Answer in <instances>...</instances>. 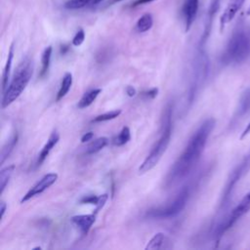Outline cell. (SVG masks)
Instances as JSON below:
<instances>
[{"label": "cell", "mask_w": 250, "mask_h": 250, "mask_svg": "<svg viewBox=\"0 0 250 250\" xmlns=\"http://www.w3.org/2000/svg\"><path fill=\"white\" fill-rule=\"evenodd\" d=\"M215 124L216 122L213 118H208L192 134L185 149L169 170L165 179V187L170 188L178 184L193 169L204 151Z\"/></svg>", "instance_id": "obj_1"}, {"label": "cell", "mask_w": 250, "mask_h": 250, "mask_svg": "<svg viewBox=\"0 0 250 250\" xmlns=\"http://www.w3.org/2000/svg\"><path fill=\"white\" fill-rule=\"evenodd\" d=\"M172 113L173 108L171 104H168L164 110L162 117V124L160 130V136L154 146H152L150 152L147 154L146 159L139 167V174H145L150 171L153 167L157 165L162 155L166 151L172 135Z\"/></svg>", "instance_id": "obj_2"}, {"label": "cell", "mask_w": 250, "mask_h": 250, "mask_svg": "<svg viewBox=\"0 0 250 250\" xmlns=\"http://www.w3.org/2000/svg\"><path fill=\"white\" fill-rule=\"evenodd\" d=\"M250 52V25L240 21L226 46L222 60L226 63L239 62L243 61Z\"/></svg>", "instance_id": "obj_3"}, {"label": "cell", "mask_w": 250, "mask_h": 250, "mask_svg": "<svg viewBox=\"0 0 250 250\" xmlns=\"http://www.w3.org/2000/svg\"><path fill=\"white\" fill-rule=\"evenodd\" d=\"M33 72L32 61L25 57L17 66L12 80L10 81L7 89L3 92L2 107L5 108L9 106L13 102H15L21 94L24 91L27 84L29 83Z\"/></svg>", "instance_id": "obj_4"}, {"label": "cell", "mask_w": 250, "mask_h": 250, "mask_svg": "<svg viewBox=\"0 0 250 250\" xmlns=\"http://www.w3.org/2000/svg\"><path fill=\"white\" fill-rule=\"evenodd\" d=\"M189 197V188L184 187L178 194L175 196L173 201L168 203L165 206L149 209L146 212V217L157 220H166L171 219L179 215L186 207Z\"/></svg>", "instance_id": "obj_5"}, {"label": "cell", "mask_w": 250, "mask_h": 250, "mask_svg": "<svg viewBox=\"0 0 250 250\" xmlns=\"http://www.w3.org/2000/svg\"><path fill=\"white\" fill-rule=\"evenodd\" d=\"M250 210V190L242 197L239 203L232 209L228 219L219 228V235H222L227 229H229L239 218L245 215Z\"/></svg>", "instance_id": "obj_6"}, {"label": "cell", "mask_w": 250, "mask_h": 250, "mask_svg": "<svg viewBox=\"0 0 250 250\" xmlns=\"http://www.w3.org/2000/svg\"><path fill=\"white\" fill-rule=\"evenodd\" d=\"M58 180V174L57 173H48L45 176H43L34 186H32L29 190L22 196L21 199V203L26 202L30 198L34 197L35 195H38L45 191L47 188H49L53 184L56 183Z\"/></svg>", "instance_id": "obj_7"}, {"label": "cell", "mask_w": 250, "mask_h": 250, "mask_svg": "<svg viewBox=\"0 0 250 250\" xmlns=\"http://www.w3.org/2000/svg\"><path fill=\"white\" fill-rule=\"evenodd\" d=\"M198 6H199V0H184L183 4V16H184V21H185V26H186V32H188L192 23L195 21L197 11H198Z\"/></svg>", "instance_id": "obj_8"}, {"label": "cell", "mask_w": 250, "mask_h": 250, "mask_svg": "<svg viewBox=\"0 0 250 250\" xmlns=\"http://www.w3.org/2000/svg\"><path fill=\"white\" fill-rule=\"evenodd\" d=\"M245 0H229L225 11L223 12L221 18H220V24L221 29L224 28L226 24H228L230 21L233 20V18L236 16V14L240 11L242 6L244 5Z\"/></svg>", "instance_id": "obj_9"}, {"label": "cell", "mask_w": 250, "mask_h": 250, "mask_svg": "<svg viewBox=\"0 0 250 250\" xmlns=\"http://www.w3.org/2000/svg\"><path fill=\"white\" fill-rule=\"evenodd\" d=\"M96 221V214H84V215H75L71 217V222L80 229L82 234H87L91 227Z\"/></svg>", "instance_id": "obj_10"}, {"label": "cell", "mask_w": 250, "mask_h": 250, "mask_svg": "<svg viewBox=\"0 0 250 250\" xmlns=\"http://www.w3.org/2000/svg\"><path fill=\"white\" fill-rule=\"evenodd\" d=\"M249 168H250V151H249V153L246 155V157H245L244 161L241 163V165H239V166L237 167V170L232 173L231 178H230V180L229 181V184H228V186H227V188H226L224 197H227V196H228V194L229 193V190L232 188V186L238 181V179L242 176L243 173H245L246 171H248Z\"/></svg>", "instance_id": "obj_11"}, {"label": "cell", "mask_w": 250, "mask_h": 250, "mask_svg": "<svg viewBox=\"0 0 250 250\" xmlns=\"http://www.w3.org/2000/svg\"><path fill=\"white\" fill-rule=\"evenodd\" d=\"M59 140H60V135H59V133H58L57 131H54V132L50 135V137H49L47 143L44 145V146L42 147L41 151H40L39 154H38V158H37V161H36V165H37V166H40V165L45 161V159H46L47 156L49 155V153H50V151L52 150V148L58 144Z\"/></svg>", "instance_id": "obj_12"}, {"label": "cell", "mask_w": 250, "mask_h": 250, "mask_svg": "<svg viewBox=\"0 0 250 250\" xmlns=\"http://www.w3.org/2000/svg\"><path fill=\"white\" fill-rule=\"evenodd\" d=\"M170 242H171L170 239L163 232H157L150 238V240L147 242L145 249L146 250L168 249L171 247Z\"/></svg>", "instance_id": "obj_13"}, {"label": "cell", "mask_w": 250, "mask_h": 250, "mask_svg": "<svg viewBox=\"0 0 250 250\" xmlns=\"http://www.w3.org/2000/svg\"><path fill=\"white\" fill-rule=\"evenodd\" d=\"M19 140V134L17 131H15L11 137L9 138V140L5 143V145L3 146L2 149H1V153H0V164H3L5 162V160L10 156V154L12 153V151L14 150L15 146H17Z\"/></svg>", "instance_id": "obj_14"}, {"label": "cell", "mask_w": 250, "mask_h": 250, "mask_svg": "<svg viewBox=\"0 0 250 250\" xmlns=\"http://www.w3.org/2000/svg\"><path fill=\"white\" fill-rule=\"evenodd\" d=\"M13 59H14V43L11 44L9 52H8V57H7V62L3 70V75H2V91L4 92L8 85H9V80H10V72L13 64Z\"/></svg>", "instance_id": "obj_15"}, {"label": "cell", "mask_w": 250, "mask_h": 250, "mask_svg": "<svg viewBox=\"0 0 250 250\" xmlns=\"http://www.w3.org/2000/svg\"><path fill=\"white\" fill-rule=\"evenodd\" d=\"M101 92H102V89L95 88V89L89 90L86 93H84V95L78 102V104H77L78 108L82 109V108H86V107L90 106L95 102V100L98 98V96L101 94Z\"/></svg>", "instance_id": "obj_16"}, {"label": "cell", "mask_w": 250, "mask_h": 250, "mask_svg": "<svg viewBox=\"0 0 250 250\" xmlns=\"http://www.w3.org/2000/svg\"><path fill=\"white\" fill-rule=\"evenodd\" d=\"M221 1L222 0H210V5H209V9H208V15H207V23H206V27H205V33L202 37V40L204 41L206 39V37L209 34V30H210V26H211V22L213 21L214 16L216 15V13L218 12L220 5H221Z\"/></svg>", "instance_id": "obj_17"}, {"label": "cell", "mask_w": 250, "mask_h": 250, "mask_svg": "<svg viewBox=\"0 0 250 250\" xmlns=\"http://www.w3.org/2000/svg\"><path fill=\"white\" fill-rule=\"evenodd\" d=\"M71 85H72V74L70 72H65L63 77H62L61 87L58 91L56 101L62 100L69 92V90L71 88Z\"/></svg>", "instance_id": "obj_18"}, {"label": "cell", "mask_w": 250, "mask_h": 250, "mask_svg": "<svg viewBox=\"0 0 250 250\" xmlns=\"http://www.w3.org/2000/svg\"><path fill=\"white\" fill-rule=\"evenodd\" d=\"M152 24H153V19H152V16L148 13L146 14H144L137 21L136 23V30L140 33H143V32H146L147 30H149L151 27H152Z\"/></svg>", "instance_id": "obj_19"}, {"label": "cell", "mask_w": 250, "mask_h": 250, "mask_svg": "<svg viewBox=\"0 0 250 250\" xmlns=\"http://www.w3.org/2000/svg\"><path fill=\"white\" fill-rule=\"evenodd\" d=\"M108 144V139L106 137H100L94 140L86 148V154H95L102 150Z\"/></svg>", "instance_id": "obj_20"}, {"label": "cell", "mask_w": 250, "mask_h": 250, "mask_svg": "<svg viewBox=\"0 0 250 250\" xmlns=\"http://www.w3.org/2000/svg\"><path fill=\"white\" fill-rule=\"evenodd\" d=\"M15 165H9L0 171V194H2L14 173Z\"/></svg>", "instance_id": "obj_21"}, {"label": "cell", "mask_w": 250, "mask_h": 250, "mask_svg": "<svg viewBox=\"0 0 250 250\" xmlns=\"http://www.w3.org/2000/svg\"><path fill=\"white\" fill-rule=\"evenodd\" d=\"M52 51L53 48L52 46H48L44 49L41 57V62H42V67L40 71V77H44L49 70L50 63H51V57H52Z\"/></svg>", "instance_id": "obj_22"}, {"label": "cell", "mask_w": 250, "mask_h": 250, "mask_svg": "<svg viewBox=\"0 0 250 250\" xmlns=\"http://www.w3.org/2000/svg\"><path fill=\"white\" fill-rule=\"evenodd\" d=\"M131 139V132L129 127L124 126L121 131L119 132V134L113 139V145L117 146H124L125 144H127Z\"/></svg>", "instance_id": "obj_23"}, {"label": "cell", "mask_w": 250, "mask_h": 250, "mask_svg": "<svg viewBox=\"0 0 250 250\" xmlns=\"http://www.w3.org/2000/svg\"><path fill=\"white\" fill-rule=\"evenodd\" d=\"M121 114V110L120 109H115V110H111L108 112H104L103 114L97 115L96 117H94L92 119V123H99V122H104V121H109L112 119H115L116 117H118Z\"/></svg>", "instance_id": "obj_24"}, {"label": "cell", "mask_w": 250, "mask_h": 250, "mask_svg": "<svg viewBox=\"0 0 250 250\" xmlns=\"http://www.w3.org/2000/svg\"><path fill=\"white\" fill-rule=\"evenodd\" d=\"M91 2L92 0H67L63 6L68 10H77L91 4Z\"/></svg>", "instance_id": "obj_25"}, {"label": "cell", "mask_w": 250, "mask_h": 250, "mask_svg": "<svg viewBox=\"0 0 250 250\" xmlns=\"http://www.w3.org/2000/svg\"><path fill=\"white\" fill-rule=\"evenodd\" d=\"M84 40H85V32H84V30L82 28H80V29L77 30V32L73 36L71 43H72L73 46L78 47V46H80L84 42Z\"/></svg>", "instance_id": "obj_26"}, {"label": "cell", "mask_w": 250, "mask_h": 250, "mask_svg": "<svg viewBox=\"0 0 250 250\" xmlns=\"http://www.w3.org/2000/svg\"><path fill=\"white\" fill-rule=\"evenodd\" d=\"M108 199V194L107 193H104V194H101L99 195V199H98V202L96 204V208L94 210V213L97 215V213L102 210V208L104 206L105 202L107 201Z\"/></svg>", "instance_id": "obj_27"}, {"label": "cell", "mask_w": 250, "mask_h": 250, "mask_svg": "<svg viewBox=\"0 0 250 250\" xmlns=\"http://www.w3.org/2000/svg\"><path fill=\"white\" fill-rule=\"evenodd\" d=\"M98 199H99V196L95 195V194H91V195H86V196H83L81 199H80V203L81 204H92V205H95L97 204L98 202Z\"/></svg>", "instance_id": "obj_28"}, {"label": "cell", "mask_w": 250, "mask_h": 250, "mask_svg": "<svg viewBox=\"0 0 250 250\" xmlns=\"http://www.w3.org/2000/svg\"><path fill=\"white\" fill-rule=\"evenodd\" d=\"M157 94H158V88H156V87H153L149 90H146V91L143 92V96L146 100H152V99L156 98Z\"/></svg>", "instance_id": "obj_29"}, {"label": "cell", "mask_w": 250, "mask_h": 250, "mask_svg": "<svg viewBox=\"0 0 250 250\" xmlns=\"http://www.w3.org/2000/svg\"><path fill=\"white\" fill-rule=\"evenodd\" d=\"M155 0H135L134 2L131 3L130 5V8H136L138 6H141V5H144V4H148L150 2H153Z\"/></svg>", "instance_id": "obj_30"}, {"label": "cell", "mask_w": 250, "mask_h": 250, "mask_svg": "<svg viewBox=\"0 0 250 250\" xmlns=\"http://www.w3.org/2000/svg\"><path fill=\"white\" fill-rule=\"evenodd\" d=\"M93 137H94V133H93V132H87V133H85V134L82 136V138H81V143H87V142L91 141V140L93 139Z\"/></svg>", "instance_id": "obj_31"}, {"label": "cell", "mask_w": 250, "mask_h": 250, "mask_svg": "<svg viewBox=\"0 0 250 250\" xmlns=\"http://www.w3.org/2000/svg\"><path fill=\"white\" fill-rule=\"evenodd\" d=\"M125 92H126L127 96H129V97H135L137 94V91L133 86H127Z\"/></svg>", "instance_id": "obj_32"}, {"label": "cell", "mask_w": 250, "mask_h": 250, "mask_svg": "<svg viewBox=\"0 0 250 250\" xmlns=\"http://www.w3.org/2000/svg\"><path fill=\"white\" fill-rule=\"evenodd\" d=\"M250 134V121H249V123L247 124V126L245 127V129L242 131V134H241V136H240V140H242L243 138H245L247 135H249Z\"/></svg>", "instance_id": "obj_33"}, {"label": "cell", "mask_w": 250, "mask_h": 250, "mask_svg": "<svg viewBox=\"0 0 250 250\" xmlns=\"http://www.w3.org/2000/svg\"><path fill=\"white\" fill-rule=\"evenodd\" d=\"M6 209H7V204L4 201H1V203H0V217H1V219L4 217Z\"/></svg>", "instance_id": "obj_34"}, {"label": "cell", "mask_w": 250, "mask_h": 250, "mask_svg": "<svg viewBox=\"0 0 250 250\" xmlns=\"http://www.w3.org/2000/svg\"><path fill=\"white\" fill-rule=\"evenodd\" d=\"M68 50H69V46L66 45V44H62V45L61 46V48H60V53H61L62 55H64Z\"/></svg>", "instance_id": "obj_35"}, {"label": "cell", "mask_w": 250, "mask_h": 250, "mask_svg": "<svg viewBox=\"0 0 250 250\" xmlns=\"http://www.w3.org/2000/svg\"><path fill=\"white\" fill-rule=\"evenodd\" d=\"M121 1H123V0H109V1L105 4V8H107V7H109V6H112V5H114V4L118 3V2H121Z\"/></svg>", "instance_id": "obj_36"}, {"label": "cell", "mask_w": 250, "mask_h": 250, "mask_svg": "<svg viewBox=\"0 0 250 250\" xmlns=\"http://www.w3.org/2000/svg\"><path fill=\"white\" fill-rule=\"evenodd\" d=\"M102 1H104V0H92L91 4H92V5H96V4H99V3H101Z\"/></svg>", "instance_id": "obj_37"}, {"label": "cell", "mask_w": 250, "mask_h": 250, "mask_svg": "<svg viewBox=\"0 0 250 250\" xmlns=\"http://www.w3.org/2000/svg\"><path fill=\"white\" fill-rule=\"evenodd\" d=\"M247 15H250V6H249V8L247 9V13H246Z\"/></svg>", "instance_id": "obj_38"}]
</instances>
